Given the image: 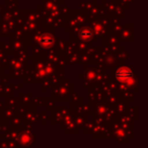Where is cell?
Instances as JSON below:
<instances>
[{"mask_svg":"<svg viewBox=\"0 0 148 148\" xmlns=\"http://www.w3.org/2000/svg\"><path fill=\"white\" fill-rule=\"evenodd\" d=\"M133 76V73L132 71L127 67H122L116 72V77L120 80H124V81H127L129 80L130 78H132Z\"/></svg>","mask_w":148,"mask_h":148,"instance_id":"6da1fadb","label":"cell"},{"mask_svg":"<svg viewBox=\"0 0 148 148\" xmlns=\"http://www.w3.org/2000/svg\"><path fill=\"white\" fill-rule=\"evenodd\" d=\"M41 44L45 47H48V46H51L53 44V38L49 35H43L41 37V40H40Z\"/></svg>","mask_w":148,"mask_h":148,"instance_id":"7a4b0ae2","label":"cell"},{"mask_svg":"<svg viewBox=\"0 0 148 148\" xmlns=\"http://www.w3.org/2000/svg\"><path fill=\"white\" fill-rule=\"evenodd\" d=\"M80 35H81V37H82V38H84V39H86V38L91 37V33H90V32H89L87 29H83V31L80 33Z\"/></svg>","mask_w":148,"mask_h":148,"instance_id":"3957f363","label":"cell"}]
</instances>
